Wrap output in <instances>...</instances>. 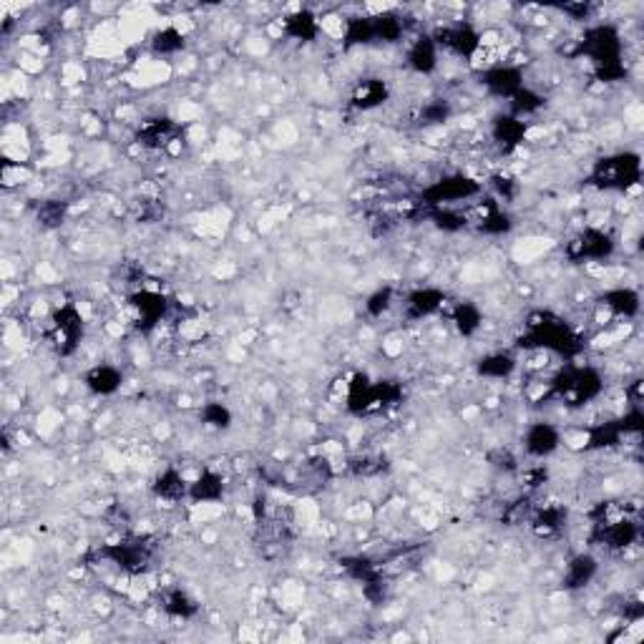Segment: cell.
<instances>
[{
  "mask_svg": "<svg viewBox=\"0 0 644 644\" xmlns=\"http://www.w3.org/2000/svg\"><path fill=\"white\" fill-rule=\"evenodd\" d=\"M524 345L531 350H549V353H558V355H567V358H572L574 353L582 347L579 338L574 335V330L567 322H561L558 317L546 315V313L531 317L526 322Z\"/></svg>",
  "mask_w": 644,
  "mask_h": 644,
  "instance_id": "1",
  "label": "cell"
},
{
  "mask_svg": "<svg viewBox=\"0 0 644 644\" xmlns=\"http://www.w3.org/2000/svg\"><path fill=\"white\" fill-rule=\"evenodd\" d=\"M642 179V159L632 151H619L612 157L599 159L594 164L591 182L604 192H627Z\"/></svg>",
  "mask_w": 644,
  "mask_h": 644,
  "instance_id": "2",
  "label": "cell"
},
{
  "mask_svg": "<svg viewBox=\"0 0 644 644\" xmlns=\"http://www.w3.org/2000/svg\"><path fill=\"white\" fill-rule=\"evenodd\" d=\"M84 338V317L73 307L63 305L48 320V343L56 347L58 355H73Z\"/></svg>",
  "mask_w": 644,
  "mask_h": 644,
  "instance_id": "3",
  "label": "cell"
},
{
  "mask_svg": "<svg viewBox=\"0 0 644 644\" xmlns=\"http://www.w3.org/2000/svg\"><path fill=\"white\" fill-rule=\"evenodd\" d=\"M615 237L604 227H587L567 244V255L574 262H604L615 255Z\"/></svg>",
  "mask_w": 644,
  "mask_h": 644,
  "instance_id": "4",
  "label": "cell"
},
{
  "mask_svg": "<svg viewBox=\"0 0 644 644\" xmlns=\"http://www.w3.org/2000/svg\"><path fill=\"white\" fill-rule=\"evenodd\" d=\"M126 315L139 332H149L167 315V298L157 289H139L126 300Z\"/></svg>",
  "mask_w": 644,
  "mask_h": 644,
  "instance_id": "5",
  "label": "cell"
},
{
  "mask_svg": "<svg viewBox=\"0 0 644 644\" xmlns=\"http://www.w3.org/2000/svg\"><path fill=\"white\" fill-rule=\"evenodd\" d=\"M481 192V184L473 182L469 176H445L438 179L426 189V200L436 209V207H456L461 201L473 200Z\"/></svg>",
  "mask_w": 644,
  "mask_h": 644,
  "instance_id": "6",
  "label": "cell"
},
{
  "mask_svg": "<svg viewBox=\"0 0 644 644\" xmlns=\"http://www.w3.org/2000/svg\"><path fill=\"white\" fill-rule=\"evenodd\" d=\"M481 81L493 96L511 101L524 88V71L518 66H511V63H499V66L486 69Z\"/></svg>",
  "mask_w": 644,
  "mask_h": 644,
  "instance_id": "7",
  "label": "cell"
},
{
  "mask_svg": "<svg viewBox=\"0 0 644 644\" xmlns=\"http://www.w3.org/2000/svg\"><path fill=\"white\" fill-rule=\"evenodd\" d=\"M561 445V430L546 420L531 423L524 433V448L531 459H549L551 453H557Z\"/></svg>",
  "mask_w": 644,
  "mask_h": 644,
  "instance_id": "8",
  "label": "cell"
},
{
  "mask_svg": "<svg viewBox=\"0 0 644 644\" xmlns=\"http://www.w3.org/2000/svg\"><path fill=\"white\" fill-rule=\"evenodd\" d=\"M599 307L607 310L609 317L632 320V317L640 315V310H642V298H640V292L632 289V287H615V289H607V292L601 295Z\"/></svg>",
  "mask_w": 644,
  "mask_h": 644,
  "instance_id": "9",
  "label": "cell"
},
{
  "mask_svg": "<svg viewBox=\"0 0 644 644\" xmlns=\"http://www.w3.org/2000/svg\"><path fill=\"white\" fill-rule=\"evenodd\" d=\"M106 557L114 561L118 569L129 574H142L151 558V551L149 546L142 544V542H121V544H111L106 551Z\"/></svg>",
  "mask_w": 644,
  "mask_h": 644,
  "instance_id": "10",
  "label": "cell"
},
{
  "mask_svg": "<svg viewBox=\"0 0 644 644\" xmlns=\"http://www.w3.org/2000/svg\"><path fill=\"white\" fill-rule=\"evenodd\" d=\"M445 295L438 287H418L405 298V317L411 320H423V317L436 315L444 310Z\"/></svg>",
  "mask_w": 644,
  "mask_h": 644,
  "instance_id": "11",
  "label": "cell"
},
{
  "mask_svg": "<svg viewBox=\"0 0 644 644\" xmlns=\"http://www.w3.org/2000/svg\"><path fill=\"white\" fill-rule=\"evenodd\" d=\"M438 58H441V48L433 36H418L408 48V66H411V71L420 73V76L436 71Z\"/></svg>",
  "mask_w": 644,
  "mask_h": 644,
  "instance_id": "12",
  "label": "cell"
},
{
  "mask_svg": "<svg viewBox=\"0 0 644 644\" xmlns=\"http://www.w3.org/2000/svg\"><path fill=\"white\" fill-rule=\"evenodd\" d=\"M526 121L524 118H518L514 114H501L493 118V124H491V136H493V142L501 146L503 151H511L516 149L518 143L524 142V136H526Z\"/></svg>",
  "mask_w": 644,
  "mask_h": 644,
  "instance_id": "13",
  "label": "cell"
},
{
  "mask_svg": "<svg viewBox=\"0 0 644 644\" xmlns=\"http://www.w3.org/2000/svg\"><path fill=\"white\" fill-rule=\"evenodd\" d=\"M387 84L383 78H363L350 94V106L358 111H372L387 101Z\"/></svg>",
  "mask_w": 644,
  "mask_h": 644,
  "instance_id": "14",
  "label": "cell"
},
{
  "mask_svg": "<svg viewBox=\"0 0 644 644\" xmlns=\"http://www.w3.org/2000/svg\"><path fill=\"white\" fill-rule=\"evenodd\" d=\"M121 386H124V372L109 363L94 365L86 375V387L94 395H114Z\"/></svg>",
  "mask_w": 644,
  "mask_h": 644,
  "instance_id": "15",
  "label": "cell"
},
{
  "mask_svg": "<svg viewBox=\"0 0 644 644\" xmlns=\"http://www.w3.org/2000/svg\"><path fill=\"white\" fill-rule=\"evenodd\" d=\"M282 30L295 41L310 44V41H315L317 36H320V20H317V15L313 11L302 8L298 13L287 15L285 20H282Z\"/></svg>",
  "mask_w": 644,
  "mask_h": 644,
  "instance_id": "16",
  "label": "cell"
},
{
  "mask_svg": "<svg viewBox=\"0 0 644 644\" xmlns=\"http://www.w3.org/2000/svg\"><path fill=\"white\" fill-rule=\"evenodd\" d=\"M186 496L194 499L197 503H216L224 496V481H222L219 473L204 471L189 484V493Z\"/></svg>",
  "mask_w": 644,
  "mask_h": 644,
  "instance_id": "17",
  "label": "cell"
},
{
  "mask_svg": "<svg viewBox=\"0 0 644 644\" xmlns=\"http://www.w3.org/2000/svg\"><path fill=\"white\" fill-rule=\"evenodd\" d=\"M599 572V564L591 554H576V557L567 564V574H564V587L569 589H582L587 587L589 582L597 576Z\"/></svg>",
  "mask_w": 644,
  "mask_h": 644,
  "instance_id": "18",
  "label": "cell"
},
{
  "mask_svg": "<svg viewBox=\"0 0 644 644\" xmlns=\"http://www.w3.org/2000/svg\"><path fill=\"white\" fill-rule=\"evenodd\" d=\"M172 142H179V139H176V129L169 118H149L139 129V143L143 146H169Z\"/></svg>",
  "mask_w": 644,
  "mask_h": 644,
  "instance_id": "19",
  "label": "cell"
},
{
  "mask_svg": "<svg viewBox=\"0 0 644 644\" xmlns=\"http://www.w3.org/2000/svg\"><path fill=\"white\" fill-rule=\"evenodd\" d=\"M154 493L164 501H179L189 493V484L176 469H164L154 481Z\"/></svg>",
  "mask_w": 644,
  "mask_h": 644,
  "instance_id": "20",
  "label": "cell"
},
{
  "mask_svg": "<svg viewBox=\"0 0 644 644\" xmlns=\"http://www.w3.org/2000/svg\"><path fill=\"white\" fill-rule=\"evenodd\" d=\"M516 371V358L511 353H488L478 360V375L488 380H506Z\"/></svg>",
  "mask_w": 644,
  "mask_h": 644,
  "instance_id": "21",
  "label": "cell"
},
{
  "mask_svg": "<svg viewBox=\"0 0 644 644\" xmlns=\"http://www.w3.org/2000/svg\"><path fill=\"white\" fill-rule=\"evenodd\" d=\"M451 320H453L456 330H459V335L471 338V335H476V332L481 330L484 315H481V310H478L476 305H471V302H459V305L453 307V313H451Z\"/></svg>",
  "mask_w": 644,
  "mask_h": 644,
  "instance_id": "22",
  "label": "cell"
},
{
  "mask_svg": "<svg viewBox=\"0 0 644 644\" xmlns=\"http://www.w3.org/2000/svg\"><path fill=\"white\" fill-rule=\"evenodd\" d=\"M197 601L192 599L186 591L182 589H172L164 594V612L169 616H176V619H189V616L197 615Z\"/></svg>",
  "mask_w": 644,
  "mask_h": 644,
  "instance_id": "23",
  "label": "cell"
},
{
  "mask_svg": "<svg viewBox=\"0 0 644 644\" xmlns=\"http://www.w3.org/2000/svg\"><path fill=\"white\" fill-rule=\"evenodd\" d=\"M151 48L157 51L159 56H174V53H179L184 48V33L179 29H174V26H167V29H161L154 36Z\"/></svg>",
  "mask_w": 644,
  "mask_h": 644,
  "instance_id": "24",
  "label": "cell"
},
{
  "mask_svg": "<svg viewBox=\"0 0 644 644\" xmlns=\"http://www.w3.org/2000/svg\"><path fill=\"white\" fill-rule=\"evenodd\" d=\"M201 418H204V423L209 426V428H230L232 426V411L227 405H222V403H207L204 408H201Z\"/></svg>",
  "mask_w": 644,
  "mask_h": 644,
  "instance_id": "25",
  "label": "cell"
},
{
  "mask_svg": "<svg viewBox=\"0 0 644 644\" xmlns=\"http://www.w3.org/2000/svg\"><path fill=\"white\" fill-rule=\"evenodd\" d=\"M393 302H395V292H393V287H380V289H375L368 302H365V310H368V315L372 317H380L386 315L387 310L393 307Z\"/></svg>",
  "mask_w": 644,
  "mask_h": 644,
  "instance_id": "26",
  "label": "cell"
},
{
  "mask_svg": "<svg viewBox=\"0 0 644 644\" xmlns=\"http://www.w3.org/2000/svg\"><path fill=\"white\" fill-rule=\"evenodd\" d=\"M531 524H534V531L539 536H554L561 529V511L558 509H544V511L534 516Z\"/></svg>",
  "mask_w": 644,
  "mask_h": 644,
  "instance_id": "27",
  "label": "cell"
},
{
  "mask_svg": "<svg viewBox=\"0 0 644 644\" xmlns=\"http://www.w3.org/2000/svg\"><path fill=\"white\" fill-rule=\"evenodd\" d=\"M41 216H44L45 224H51V227L61 224V222H63V207H61V204H45L44 215Z\"/></svg>",
  "mask_w": 644,
  "mask_h": 644,
  "instance_id": "28",
  "label": "cell"
}]
</instances>
